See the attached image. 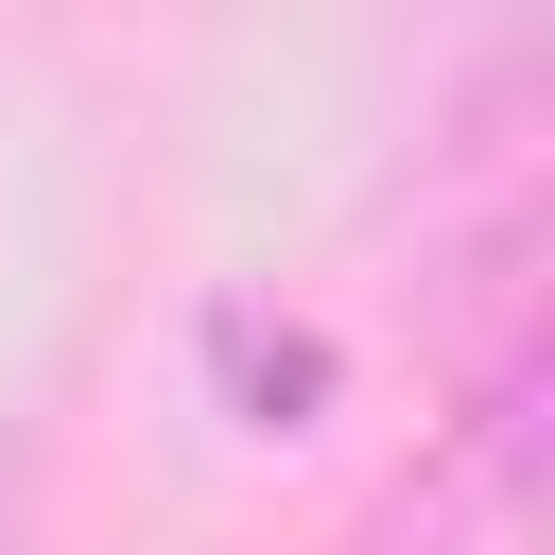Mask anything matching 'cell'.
<instances>
[{
	"instance_id": "cell-2",
	"label": "cell",
	"mask_w": 555,
	"mask_h": 555,
	"mask_svg": "<svg viewBox=\"0 0 555 555\" xmlns=\"http://www.w3.org/2000/svg\"><path fill=\"white\" fill-rule=\"evenodd\" d=\"M0 555H17V486H0Z\"/></svg>"
},
{
	"instance_id": "cell-1",
	"label": "cell",
	"mask_w": 555,
	"mask_h": 555,
	"mask_svg": "<svg viewBox=\"0 0 555 555\" xmlns=\"http://www.w3.org/2000/svg\"><path fill=\"white\" fill-rule=\"evenodd\" d=\"M330 555H555V347L451 364L434 434L347 503Z\"/></svg>"
}]
</instances>
